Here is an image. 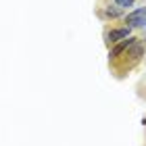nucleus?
<instances>
[{
    "mask_svg": "<svg viewBox=\"0 0 146 146\" xmlns=\"http://www.w3.org/2000/svg\"><path fill=\"white\" fill-rule=\"evenodd\" d=\"M144 54H146V42H142V40H136V42L131 44L121 56H125V61H129L127 69H131L136 63H140V61H142V56H144Z\"/></svg>",
    "mask_w": 146,
    "mask_h": 146,
    "instance_id": "nucleus-1",
    "label": "nucleus"
},
{
    "mask_svg": "<svg viewBox=\"0 0 146 146\" xmlns=\"http://www.w3.org/2000/svg\"><path fill=\"white\" fill-rule=\"evenodd\" d=\"M123 21L131 29H134V27H144V25H146V6H140V9L127 13V15L123 17Z\"/></svg>",
    "mask_w": 146,
    "mask_h": 146,
    "instance_id": "nucleus-2",
    "label": "nucleus"
},
{
    "mask_svg": "<svg viewBox=\"0 0 146 146\" xmlns=\"http://www.w3.org/2000/svg\"><path fill=\"white\" fill-rule=\"evenodd\" d=\"M129 36H131V27H127V25H123V27H111V29H107V34H104L109 44H117V42H121V40L129 38Z\"/></svg>",
    "mask_w": 146,
    "mask_h": 146,
    "instance_id": "nucleus-3",
    "label": "nucleus"
},
{
    "mask_svg": "<svg viewBox=\"0 0 146 146\" xmlns=\"http://www.w3.org/2000/svg\"><path fill=\"white\" fill-rule=\"evenodd\" d=\"M138 38H134V36H129V38H125V40H121V42H117V44H113V48L109 50V61H117V58H121V54L125 50L129 48L131 44L136 42Z\"/></svg>",
    "mask_w": 146,
    "mask_h": 146,
    "instance_id": "nucleus-4",
    "label": "nucleus"
},
{
    "mask_svg": "<svg viewBox=\"0 0 146 146\" xmlns=\"http://www.w3.org/2000/svg\"><path fill=\"white\" fill-rule=\"evenodd\" d=\"M121 11L123 9H119V6H109V9H104V15L111 19H117V17H121Z\"/></svg>",
    "mask_w": 146,
    "mask_h": 146,
    "instance_id": "nucleus-5",
    "label": "nucleus"
},
{
    "mask_svg": "<svg viewBox=\"0 0 146 146\" xmlns=\"http://www.w3.org/2000/svg\"><path fill=\"white\" fill-rule=\"evenodd\" d=\"M115 2H117V6H119V9H127V6H131V4H134V0H115Z\"/></svg>",
    "mask_w": 146,
    "mask_h": 146,
    "instance_id": "nucleus-6",
    "label": "nucleus"
}]
</instances>
